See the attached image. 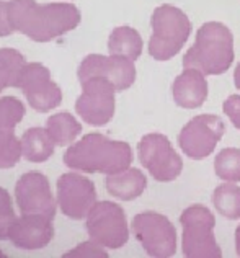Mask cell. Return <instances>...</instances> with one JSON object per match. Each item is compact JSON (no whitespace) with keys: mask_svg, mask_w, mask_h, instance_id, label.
<instances>
[{"mask_svg":"<svg viewBox=\"0 0 240 258\" xmlns=\"http://www.w3.org/2000/svg\"><path fill=\"white\" fill-rule=\"evenodd\" d=\"M9 15L15 31L34 43L52 41L75 30L80 10L71 2L38 4L36 0H9Z\"/></svg>","mask_w":240,"mask_h":258,"instance_id":"6da1fadb","label":"cell"},{"mask_svg":"<svg viewBox=\"0 0 240 258\" xmlns=\"http://www.w3.org/2000/svg\"><path fill=\"white\" fill-rule=\"evenodd\" d=\"M64 164L82 173H119L133 164V149L125 141H114L90 133L67 147Z\"/></svg>","mask_w":240,"mask_h":258,"instance_id":"7a4b0ae2","label":"cell"},{"mask_svg":"<svg viewBox=\"0 0 240 258\" xmlns=\"http://www.w3.org/2000/svg\"><path fill=\"white\" fill-rule=\"evenodd\" d=\"M234 62V35L221 22H206L196 33L193 46L183 56V67L208 76H222Z\"/></svg>","mask_w":240,"mask_h":258,"instance_id":"3957f363","label":"cell"},{"mask_svg":"<svg viewBox=\"0 0 240 258\" xmlns=\"http://www.w3.org/2000/svg\"><path fill=\"white\" fill-rule=\"evenodd\" d=\"M152 36L149 39L150 57L160 62L170 60L187 44L191 35V22L188 15L175 5L163 4L154 10L150 17Z\"/></svg>","mask_w":240,"mask_h":258,"instance_id":"277c9868","label":"cell"},{"mask_svg":"<svg viewBox=\"0 0 240 258\" xmlns=\"http://www.w3.org/2000/svg\"><path fill=\"white\" fill-rule=\"evenodd\" d=\"M182 250L188 258H221L222 250L214 235L216 217L204 205H191L180 216Z\"/></svg>","mask_w":240,"mask_h":258,"instance_id":"5b68a950","label":"cell"},{"mask_svg":"<svg viewBox=\"0 0 240 258\" xmlns=\"http://www.w3.org/2000/svg\"><path fill=\"white\" fill-rule=\"evenodd\" d=\"M137 157L155 181L170 183L183 172V159L165 134L149 133L142 136L137 144Z\"/></svg>","mask_w":240,"mask_h":258,"instance_id":"8992f818","label":"cell"},{"mask_svg":"<svg viewBox=\"0 0 240 258\" xmlns=\"http://www.w3.org/2000/svg\"><path fill=\"white\" fill-rule=\"evenodd\" d=\"M131 232L149 256H175L176 229L167 216L155 211H144L136 214L131 222Z\"/></svg>","mask_w":240,"mask_h":258,"instance_id":"52a82bcc","label":"cell"},{"mask_svg":"<svg viewBox=\"0 0 240 258\" xmlns=\"http://www.w3.org/2000/svg\"><path fill=\"white\" fill-rule=\"evenodd\" d=\"M85 229L92 240L108 250L126 245L129 226L125 209L113 201H97L85 217Z\"/></svg>","mask_w":240,"mask_h":258,"instance_id":"ba28073f","label":"cell"},{"mask_svg":"<svg viewBox=\"0 0 240 258\" xmlns=\"http://www.w3.org/2000/svg\"><path fill=\"white\" fill-rule=\"evenodd\" d=\"M82 93L75 100V111L90 126H105L114 116L116 88L105 77L82 80Z\"/></svg>","mask_w":240,"mask_h":258,"instance_id":"9c48e42d","label":"cell"},{"mask_svg":"<svg viewBox=\"0 0 240 258\" xmlns=\"http://www.w3.org/2000/svg\"><path fill=\"white\" fill-rule=\"evenodd\" d=\"M225 134L224 121L216 114H200L191 118L178 134V146L191 160H203L214 152Z\"/></svg>","mask_w":240,"mask_h":258,"instance_id":"30bf717a","label":"cell"},{"mask_svg":"<svg viewBox=\"0 0 240 258\" xmlns=\"http://www.w3.org/2000/svg\"><path fill=\"white\" fill-rule=\"evenodd\" d=\"M15 88L25 93L28 105L39 113L51 111L63 101V90L52 82L49 69L41 62H26L20 71Z\"/></svg>","mask_w":240,"mask_h":258,"instance_id":"8fae6325","label":"cell"},{"mask_svg":"<svg viewBox=\"0 0 240 258\" xmlns=\"http://www.w3.org/2000/svg\"><path fill=\"white\" fill-rule=\"evenodd\" d=\"M56 200L64 216L74 221H82L97 203V189L88 176L75 170L67 172L57 178Z\"/></svg>","mask_w":240,"mask_h":258,"instance_id":"7c38bea8","label":"cell"},{"mask_svg":"<svg viewBox=\"0 0 240 258\" xmlns=\"http://www.w3.org/2000/svg\"><path fill=\"white\" fill-rule=\"evenodd\" d=\"M15 201L22 214H39L54 219L57 200L52 196V189L47 176L41 172H26L18 178L15 185Z\"/></svg>","mask_w":240,"mask_h":258,"instance_id":"4fadbf2b","label":"cell"},{"mask_svg":"<svg viewBox=\"0 0 240 258\" xmlns=\"http://www.w3.org/2000/svg\"><path fill=\"white\" fill-rule=\"evenodd\" d=\"M136 66L134 60L116 56V54H109V56H103V54H88V56L82 60L77 71V77L82 80H87L90 77H105L114 85L118 92L128 90L136 82Z\"/></svg>","mask_w":240,"mask_h":258,"instance_id":"5bb4252c","label":"cell"},{"mask_svg":"<svg viewBox=\"0 0 240 258\" xmlns=\"http://www.w3.org/2000/svg\"><path fill=\"white\" fill-rule=\"evenodd\" d=\"M54 237L52 219L39 214H20L10 229L9 239L22 250H39Z\"/></svg>","mask_w":240,"mask_h":258,"instance_id":"9a60e30c","label":"cell"},{"mask_svg":"<svg viewBox=\"0 0 240 258\" xmlns=\"http://www.w3.org/2000/svg\"><path fill=\"white\" fill-rule=\"evenodd\" d=\"M209 93L206 76L193 67H183L182 74L171 84V98L183 110H196L204 105Z\"/></svg>","mask_w":240,"mask_h":258,"instance_id":"2e32d148","label":"cell"},{"mask_svg":"<svg viewBox=\"0 0 240 258\" xmlns=\"http://www.w3.org/2000/svg\"><path fill=\"white\" fill-rule=\"evenodd\" d=\"M105 185L108 193L119 201H133L146 191L147 178L139 168L129 167L114 175H106Z\"/></svg>","mask_w":240,"mask_h":258,"instance_id":"e0dca14e","label":"cell"},{"mask_svg":"<svg viewBox=\"0 0 240 258\" xmlns=\"http://www.w3.org/2000/svg\"><path fill=\"white\" fill-rule=\"evenodd\" d=\"M22 149L23 159L33 164H41L46 162L54 154V141L47 134L46 127H30L23 133L22 138Z\"/></svg>","mask_w":240,"mask_h":258,"instance_id":"ac0fdd59","label":"cell"},{"mask_svg":"<svg viewBox=\"0 0 240 258\" xmlns=\"http://www.w3.org/2000/svg\"><path fill=\"white\" fill-rule=\"evenodd\" d=\"M144 49V41L139 35V31L131 28V26H116L109 33L108 38V51L109 54L128 57L136 60L141 57Z\"/></svg>","mask_w":240,"mask_h":258,"instance_id":"d6986e66","label":"cell"},{"mask_svg":"<svg viewBox=\"0 0 240 258\" xmlns=\"http://www.w3.org/2000/svg\"><path fill=\"white\" fill-rule=\"evenodd\" d=\"M44 127L47 134L51 136V139L54 141V144L61 147H69L71 144H74L75 139L82 133V124L75 119V116H72L67 111L56 113L49 116L46 119Z\"/></svg>","mask_w":240,"mask_h":258,"instance_id":"ffe728a7","label":"cell"},{"mask_svg":"<svg viewBox=\"0 0 240 258\" xmlns=\"http://www.w3.org/2000/svg\"><path fill=\"white\" fill-rule=\"evenodd\" d=\"M212 206L229 221L240 219V186L237 183L224 181L212 191Z\"/></svg>","mask_w":240,"mask_h":258,"instance_id":"44dd1931","label":"cell"},{"mask_svg":"<svg viewBox=\"0 0 240 258\" xmlns=\"http://www.w3.org/2000/svg\"><path fill=\"white\" fill-rule=\"evenodd\" d=\"M26 64L25 56L12 47H0V93L9 87H17L20 71Z\"/></svg>","mask_w":240,"mask_h":258,"instance_id":"7402d4cb","label":"cell"},{"mask_svg":"<svg viewBox=\"0 0 240 258\" xmlns=\"http://www.w3.org/2000/svg\"><path fill=\"white\" fill-rule=\"evenodd\" d=\"M214 172L222 181L240 183V149H222L214 159Z\"/></svg>","mask_w":240,"mask_h":258,"instance_id":"603a6c76","label":"cell"},{"mask_svg":"<svg viewBox=\"0 0 240 258\" xmlns=\"http://www.w3.org/2000/svg\"><path fill=\"white\" fill-rule=\"evenodd\" d=\"M22 157V139L13 131H0V168L15 167Z\"/></svg>","mask_w":240,"mask_h":258,"instance_id":"cb8c5ba5","label":"cell"},{"mask_svg":"<svg viewBox=\"0 0 240 258\" xmlns=\"http://www.w3.org/2000/svg\"><path fill=\"white\" fill-rule=\"evenodd\" d=\"M26 108L17 97H0V131H13L23 119Z\"/></svg>","mask_w":240,"mask_h":258,"instance_id":"d4e9b609","label":"cell"},{"mask_svg":"<svg viewBox=\"0 0 240 258\" xmlns=\"http://www.w3.org/2000/svg\"><path fill=\"white\" fill-rule=\"evenodd\" d=\"M17 221L15 209L10 193L0 186V240H7L10 235V229Z\"/></svg>","mask_w":240,"mask_h":258,"instance_id":"484cf974","label":"cell"},{"mask_svg":"<svg viewBox=\"0 0 240 258\" xmlns=\"http://www.w3.org/2000/svg\"><path fill=\"white\" fill-rule=\"evenodd\" d=\"M64 256H103L105 258V256H108V252H106V248L100 245L98 242L90 239L88 242H84L75 248H72V252L66 253Z\"/></svg>","mask_w":240,"mask_h":258,"instance_id":"4316f807","label":"cell"},{"mask_svg":"<svg viewBox=\"0 0 240 258\" xmlns=\"http://www.w3.org/2000/svg\"><path fill=\"white\" fill-rule=\"evenodd\" d=\"M222 110L225 116L230 119V123L240 131V95H230L225 98Z\"/></svg>","mask_w":240,"mask_h":258,"instance_id":"83f0119b","label":"cell"},{"mask_svg":"<svg viewBox=\"0 0 240 258\" xmlns=\"http://www.w3.org/2000/svg\"><path fill=\"white\" fill-rule=\"evenodd\" d=\"M12 33H15V28L10 22L9 15V2L7 0H0V38L10 36Z\"/></svg>","mask_w":240,"mask_h":258,"instance_id":"f1b7e54d","label":"cell"},{"mask_svg":"<svg viewBox=\"0 0 240 258\" xmlns=\"http://www.w3.org/2000/svg\"><path fill=\"white\" fill-rule=\"evenodd\" d=\"M234 85H235L237 90L240 92V62L237 64L235 71H234Z\"/></svg>","mask_w":240,"mask_h":258,"instance_id":"f546056e","label":"cell"},{"mask_svg":"<svg viewBox=\"0 0 240 258\" xmlns=\"http://www.w3.org/2000/svg\"><path fill=\"white\" fill-rule=\"evenodd\" d=\"M235 253L240 256V224L235 229Z\"/></svg>","mask_w":240,"mask_h":258,"instance_id":"4dcf8cb0","label":"cell"},{"mask_svg":"<svg viewBox=\"0 0 240 258\" xmlns=\"http://www.w3.org/2000/svg\"><path fill=\"white\" fill-rule=\"evenodd\" d=\"M2 255H4V253H2V252H0V256H2Z\"/></svg>","mask_w":240,"mask_h":258,"instance_id":"1f68e13d","label":"cell"}]
</instances>
